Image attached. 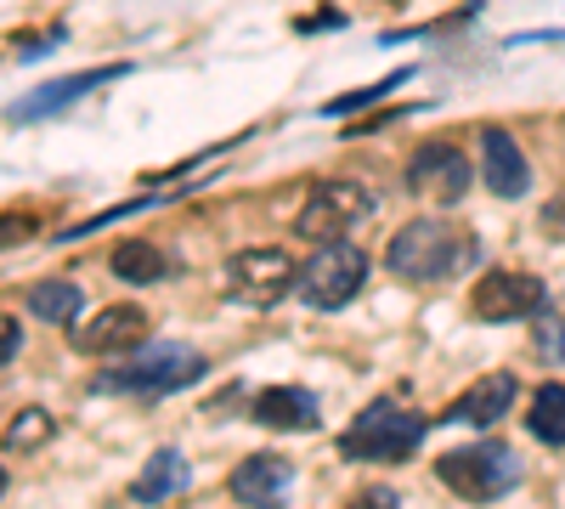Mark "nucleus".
Returning a JSON list of instances; mask_svg holds the SVG:
<instances>
[{"instance_id": "f257e3e1", "label": "nucleus", "mask_w": 565, "mask_h": 509, "mask_svg": "<svg viewBox=\"0 0 565 509\" xmlns=\"http://www.w3.org/2000/svg\"><path fill=\"white\" fill-rule=\"evenodd\" d=\"M476 255H481V244H476V233H469V226L424 215V221H407V226H402L385 261H391L396 277H407V284H447V277L463 272Z\"/></svg>"}, {"instance_id": "f03ea898", "label": "nucleus", "mask_w": 565, "mask_h": 509, "mask_svg": "<svg viewBox=\"0 0 565 509\" xmlns=\"http://www.w3.org/2000/svg\"><path fill=\"white\" fill-rule=\"evenodd\" d=\"M424 442V413L402 407V402H373L362 420L345 431L340 453L362 458V465H407Z\"/></svg>"}, {"instance_id": "7ed1b4c3", "label": "nucleus", "mask_w": 565, "mask_h": 509, "mask_svg": "<svg viewBox=\"0 0 565 509\" xmlns=\"http://www.w3.org/2000/svg\"><path fill=\"white\" fill-rule=\"evenodd\" d=\"M436 476H441L458 498H469V503H492V498H503L514 481H521V453L503 447V442L452 447L441 465H436Z\"/></svg>"}, {"instance_id": "20e7f679", "label": "nucleus", "mask_w": 565, "mask_h": 509, "mask_svg": "<svg viewBox=\"0 0 565 509\" xmlns=\"http://www.w3.org/2000/svg\"><path fill=\"white\" fill-rule=\"evenodd\" d=\"M367 284V255L356 244H322L300 272H295V295L311 306V311H340L345 300H356Z\"/></svg>"}, {"instance_id": "39448f33", "label": "nucleus", "mask_w": 565, "mask_h": 509, "mask_svg": "<svg viewBox=\"0 0 565 509\" xmlns=\"http://www.w3.org/2000/svg\"><path fill=\"white\" fill-rule=\"evenodd\" d=\"M204 374V357L193 346L181 340H164L153 351H141L136 362L125 368H108V374H97V391H141V396H170L181 385H193Z\"/></svg>"}, {"instance_id": "423d86ee", "label": "nucleus", "mask_w": 565, "mask_h": 509, "mask_svg": "<svg viewBox=\"0 0 565 509\" xmlns=\"http://www.w3.org/2000/svg\"><path fill=\"white\" fill-rule=\"evenodd\" d=\"M367 210H373V199H367V188H356V181H317V188L306 193V204H300L295 233L311 238L317 250L340 244L356 221H367Z\"/></svg>"}, {"instance_id": "0eeeda50", "label": "nucleus", "mask_w": 565, "mask_h": 509, "mask_svg": "<svg viewBox=\"0 0 565 509\" xmlns=\"http://www.w3.org/2000/svg\"><path fill=\"white\" fill-rule=\"evenodd\" d=\"M295 289V261L282 250H244L226 261V295L244 306H277Z\"/></svg>"}, {"instance_id": "6e6552de", "label": "nucleus", "mask_w": 565, "mask_h": 509, "mask_svg": "<svg viewBox=\"0 0 565 509\" xmlns=\"http://www.w3.org/2000/svg\"><path fill=\"white\" fill-rule=\"evenodd\" d=\"M469 311H476L481 322H514V317H532L543 311V284L532 272H514V266H498L487 272L476 295H469Z\"/></svg>"}, {"instance_id": "1a4fd4ad", "label": "nucleus", "mask_w": 565, "mask_h": 509, "mask_svg": "<svg viewBox=\"0 0 565 509\" xmlns=\"http://www.w3.org/2000/svg\"><path fill=\"white\" fill-rule=\"evenodd\" d=\"M469 181H476V170H469V159L447 142H430V148H418L413 165H407V188L418 199H430V204H458L469 193Z\"/></svg>"}, {"instance_id": "9d476101", "label": "nucleus", "mask_w": 565, "mask_h": 509, "mask_svg": "<svg viewBox=\"0 0 565 509\" xmlns=\"http://www.w3.org/2000/svg\"><path fill=\"white\" fill-rule=\"evenodd\" d=\"M148 311L141 306H108V311H97V317H85L79 329H74V346L85 351V357H125V351H136L141 340H148Z\"/></svg>"}, {"instance_id": "9b49d317", "label": "nucleus", "mask_w": 565, "mask_h": 509, "mask_svg": "<svg viewBox=\"0 0 565 509\" xmlns=\"http://www.w3.org/2000/svg\"><path fill=\"white\" fill-rule=\"evenodd\" d=\"M232 498L244 509H282L295 498V465L277 453H255L244 458L238 470H232Z\"/></svg>"}, {"instance_id": "f8f14e48", "label": "nucleus", "mask_w": 565, "mask_h": 509, "mask_svg": "<svg viewBox=\"0 0 565 509\" xmlns=\"http://www.w3.org/2000/svg\"><path fill=\"white\" fill-rule=\"evenodd\" d=\"M481 176L498 199H521L532 188V165L509 130H481Z\"/></svg>"}, {"instance_id": "ddd939ff", "label": "nucleus", "mask_w": 565, "mask_h": 509, "mask_svg": "<svg viewBox=\"0 0 565 509\" xmlns=\"http://www.w3.org/2000/svg\"><path fill=\"white\" fill-rule=\"evenodd\" d=\"M119 74H130V63H108V68H85V74L52 79V85L29 91V97H23V103L12 108V119H45V114H57V108H68V103L90 97V91H97V85H108V79H119Z\"/></svg>"}, {"instance_id": "4468645a", "label": "nucleus", "mask_w": 565, "mask_h": 509, "mask_svg": "<svg viewBox=\"0 0 565 509\" xmlns=\"http://www.w3.org/2000/svg\"><path fill=\"white\" fill-rule=\"evenodd\" d=\"M514 396H521V385H514V374H487V380H476L458 402H452V413L447 420H458V425H476V431H487V425H498L503 413L514 407Z\"/></svg>"}, {"instance_id": "2eb2a0df", "label": "nucleus", "mask_w": 565, "mask_h": 509, "mask_svg": "<svg viewBox=\"0 0 565 509\" xmlns=\"http://www.w3.org/2000/svg\"><path fill=\"white\" fill-rule=\"evenodd\" d=\"M249 413H255V425H266V431H311L317 425V396L300 391V385H271V391L255 396Z\"/></svg>"}, {"instance_id": "dca6fc26", "label": "nucleus", "mask_w": 565, "mask_h": 509, "mask_svg": "<svg viewBox=\"0 0 565 509\" xmlns=\"http://www.w3.org/2000/svg\"><path fill=\"white\" fill-rule=\"evenodd\" d=\"M108 272L125 277V284H159V277L170 272V261H164V250H153L148 238H125V244H114Z\"/></svg>"}, {"instance_id": "f3484780", "label": "nucleus", "mask_w": 565, "mask_h": 509, "mask_svg": "<svg viewBox=\"0 0 565 509\" xmlns=\"http://www.w3.org/2000/svg\"><path fill=\"white\" fill-rule=\"evenodd\" d=\"M181 487H186V458H181L175 447H159V453L148 458V470L136 476L130 492H136L141 503H159V498H175Z\"/></svg>"}, {"instance_id": "a211bd4d", "label": "nucleus", "mask_w": 565, "mask_h": 509, "mask_svg": "<svg viewBox=\"0 0 565 509\" xmlns=\"http://www.w3.org/2000/svg\"><path fill=\"white\" fill-rule=\"evenodd\" d=\"M23 306L40 317V322H68L79 311V284L74 277H40V284H29Z\"/></svg>"}, {"instance_id": "6ab92c4d", "label": "nucleus", "mask_w": 565, "mask_h": 509, "mask_svg": "<svg viewBox=\"0 0 565 509\" xmlns=\"http://www.w3.org/2000/svg\"><path fill=\"white\" fill-rule=\"evenodd\" d=\"M526 425H532L537 442L565 447V385H537V396L526 407Z\"/></svg>"}, {"instance_id": "aec40b11", "label": "nucleus", "mask_w": 565, "mask_h": 509, "mask_svg": "<svg viewBox=\"0 0 565 509\" xmlns=\"http://www.w3.org/2000/svg\"><path fill=\"white\" fill-rule=\"evenodd\" d=\"M52 436H57V420H52L45 407H23L18 420L7 425V447H12V453H40Z\"/></svg>"}, {"instance_id": "412c9836", "label": "nucleus", "mask_w": 565, "mask_h": 509, "mask_svg": "<svg viewBox=\"0 0 565 509\" xmlns=\"http://www.w3.org/2000/svg\"><path fill=\"white\" fill-rule=\"evenodd\" d=\"M396 85H407V68H396L391 79H373V85L351 91V97H328V103H322V119H351V114H362V108H373V103H385Z\"/></svg>"}, {"instance_id": "4be33fe9", "label": "nucleus", "mask_w": 565, "mask_h": 509, "mask_svg": "<svg viewBox=\"0 0 565 509\" xmlns=\"http://www.w3.org/2000/svg\"><path fill=\"white\" fill-rule=\"evenodd\" d=\"M18 351H23V322L12 311H0V368H7Z\"/></svg>"}, {"instance_id": "5701e85b", "label": "nucleus", "mask_w": 565, "mask_h": 509, "mask_svg": "<svg viewBox=\"0 0 565 509\" xmlns=\"http://www.w3.org/2000/svg\"><path fill=\"white\" fill-rule=\"evenodd\" d=\"M345 509H402V503H396V492H385V487H367V492H356Z\"/></svg>"}, {"instance_id": "b1692460", "label": "nucleus", "mask_w": 565, "mask_h": 509, "mask_svg": "<svg viewBox=\"0 0 565 509\" xmlns=\"http://www.w3.org/2000/svg\"><path fill=\"white\" fill-rule=\"evenodd\" d=\"M543 226H548V238H565V193H554V199H548Z\"/></svg>"}, {"instance_id": "393cba45", "label": "nucleus", "mask_w": 565, "mask_h": 509, "mask_svg": "<svg viewBox=\"0 0 565 509\" xmlns=\"http://www.w3.org/2000/svg\"><path fill=\"white\" fill-rule=\"evenodd\" d=\"M63 40V29H52V34H40V40H29V45H18V57H45L52 45Z\"/></svg>"}, {"instance_id": "a878e982", "label": "nucleus", "mask_w": 565, "mask_h": 509, "mask_svg": "<svg viewBox=\"0 0 565 509\" xmlns=\"http://www.w3.org/2000/svg\"><path fill=\"white\" fill-rule=\"evenodd\" d=\"M548 351H554V362H565V322H559V329L548 335Z\"/></svg>"}, {"instance_id": "bb28decb", "label": "nucleus", "mask_w": 565, "mask_h": 509, "mask_svg": "<svg viewBox=\"0 0 565 509\" xmlns=\"http://www.w3.org/2000/svg\"><path fill=\"white\" fill-rule=\"evenodd\" d=\"M0 492H7V470H0Z\"/></svg>"}]
</instances>
